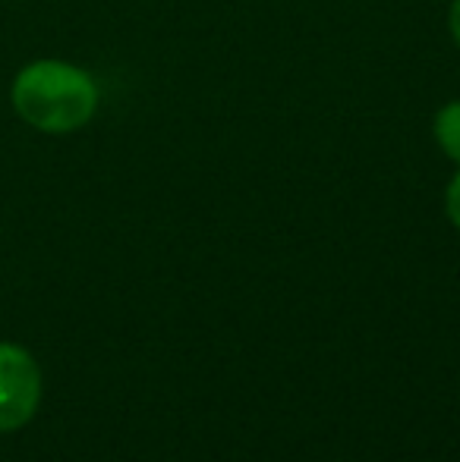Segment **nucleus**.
Wrapping results in <instances>:
<instances>
[{
	"label": "nucleus",
	"instance_id": "1",
	"mask_svg": "<svg viewBox=\"0 0 460 462\" xmlns=\"http://www.w3.org/2000/svg\"><path fill=\"white\" fill-rule=\"evenodd\" d=\"M99 82L70 60L42 57L13 76L10 104L16 116L44 135H70L99 114Z\"/></svg>",
	"mask_w": 460,
	"mask_h": 462
},
{
	"label": "nucleus",
	"instance_id": "2",
	"mask_svg": "<svg viewBox=\"0 0 460 462\" xmlns=\"http://www.w3.org/2000/svg\"><path fill=\"white\" fill-rule=\"evenodd\" d=\"M42 368L29 349L0 343V434L25 428L42 406Z\"/></svg>",
	"mask_w": 460,
	"mask_h": 462
},
{
	"label": "nucleus",
	"instance_id": "3",
	"mask_svg": "<svg viewBox=\"0 0 460 462\" xmlns=\"http://www.w3.org/2000/svg\"><path fill=\"white\" fill-rule=\"evenodd\" d=\"M436 139L451 161L460 167V101H451L436 116Z\"/></svg>",
	"mask_w": 460,
	"mask_h": 462
},
{
	"label": "nucleus",
	"instance_id": "4",
	"mask_svg": "<svg viewBox=\"0 0 460 462\" xmlns=\"http://www.w3.org/2000/svg\"><path fill=\"white\" fill-rule=\"evenodd\" d=\"M445 205H448V217H451V224L460 230V171H457V177L451 180V186H448V195H445Z\"/></svg>",
	"mask_w": 460,
	"mask_h": 462
},
{
	"label": "nucleus",
	"instance_id": "5",
	"mask_svg": "<svg viewBox=\"0 0 460 462\" xmlns=\"http://www.w3.org/2000/svg\"><path fill=\"white\" fill-rule=\"evenodd\" d=\"M451 32H455V38L460 44V0H455V6H451Z\"/></svg>",
	"mask_w": 460,
	"mask_h": 462
}]
</instances>
